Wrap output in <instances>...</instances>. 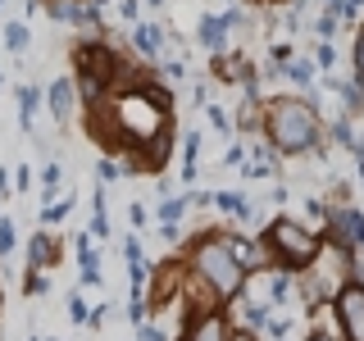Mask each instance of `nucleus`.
<instances>
[{
    "instance_id": "31",
    "label": "nucleus",
    "mask_w": 364,
    "mask_h": 341,
    "mask_svg": "<svg viewBox=\"0 0 364 341\" xmlns=\"http://www.w3.org/2000/svg\"><path fill=\"white\" fill-rule=\"evenodd\" d=\"M355 87H364V32L355 41Z\"/></svg>"
},
{
    "instance_id": "29",
    "label": "nucleus",
    "mask_w": 364,
    "mask_h": 341,
    "mask_svg": "<svg viewBox=\"0 0 364 341\" xmlns=\"http://www.w3.org/2000/svg\"><path fill=\"white\" fill-rule=\"evenodd\" d=\"M136 341H168V332H159L155 323H141L136 328Z\"/></svg>"
},
{
    "instance_id": "18",
    "label": "nucleus",
    "mask_w": 364,
    "mask_h": 341,
    "mask_svg": "<svg viewBox=\"0 0 364 341\" xmlns=\"http://www.w3.org/2000/svg\"><path fill=\"white\" fill-rule=\"evenodd\" d=\"M14 246H18V227H14V219H0V259L14 255Z\"/></svg>"
},
{
    "instance_id": "39",
    "label": "nucleus",
    "mask_w": 364,
    "mask_h": 341,
    "mask_svg": "<svg viewBox=\"0 0 364 341\" xmlns=\"http://www.w3.org/2000/svg\"><path fill=\"white\" fill-rule=\"evenodd\" d=\"M164 73H168V77H182V73H187V64H182V60H168Z\"/></svg>"
},
{
    "instance_id": "10",
    "label": "nucleus",
    "mask_w": 364,
    "mask_h": 341,
    "mask_svg": "<svg viewBox=\"0 0 364 341\" xmlns=\"http://www.w3.org/2000/svg\"><path fill=\"white\" fill-rule=\"evenodd\" d=\"M132 45H136V55H146V60H159V55H164V28H155V23H136V28H132Z\"/></svg>"
},
{
    "instance_id": "5",
    "label": "nucleus",
    "mask_w": 364,
    "mask_h": 341,
    "mask_svg": "<svg viewBox=\"0 0 364 341\" xmlns=\"http://www.w3.org/2000/svg\"><path fill=\"white\" fill-rule=\"evenodd\" d=\"M337 318L341 341H364V282H346L337 291Z\"/></svg>"
},
{
    "instance_id": "37",
    "label": "nucleus",
    "mask_w": 364,
    "mask_h": 341,
    "mask_svg": "<svg viewBox=\"0 0 364 341\" xmlns=\"http://www.w3.org/2000/svg\"><path fill=\"white\" fill-rule=\"evenodd\" d=\"M228 341H255V332L250 328H228Z\"/></svg>"
},
{
    "instance_id": "1",
    "label": "nucleus",
    "mask_w": 364,
    "mask_h": 341,
    "mask_svg": "<svg viewBox=\"0 0 364 341\" xmlns=\"http://www.w3.org/2000/svg\"><path fill=\"white\" fill-rule=\"evenodd\" d=\"M264 128H269L273 151L301 155V151H310V146L318 141L323 123H318V114H314L310 100H273L269 114H264Z\"/></svg>"
},
{
    "instance_id": "40",
    "label": "nucleus",
    "mask_w": 364,
    "mask_h": 341,
    "mask_svg": "<svg viewBox=\"0 0 364 341\" xmlns=\"http://www.w3.org/2000/svg\"><path fill=\"white\" fill-rule=\"evenodd\" d=\"M0 196H14V191H9V168H0Z\"/></svg>"
},
{
    "instance_id": "4",
    "label": "nucleus",
    "mask_w": 364,
    "mask_h": 341,
    "mask_svg": "<svg viewBox=\"0 0 364 341\" xmlns=\"http://www.w3.org/2000/svg\"><path fill=\"white\" fill-rule=\"evenodd\" d=\"M264 242H269V250L287 269H310L318 259V237L310 232V227H301L296 219H273L269 232H264Z\"/></svg>"
},
{
    "instance_id": "11",
    "label": "nucleus",
    "mask_w": 364,
    "mask_h": 341,
    "mask_svg": "<svg viewBox=\"0 0 364 341\" xmlns=\"http://www.w3.org/2000/svg\"><path fill=\"white\" fill-rule=\"evenodd\" d=\"M14 96H18V128L23 132H32V119H37V105H41V87H28V82H18L14 87Z\"/></svg>"
},
{
    "instance_id": "36",
    "label": "nucleus",
    "mask_w": 364,
    "mask_h": 341,
    "mask_svg": "<svg viewBox=\"0 0 364 341\" xmlns=\"http://www.w3.org/2000/svg\"><path fill=\"white\" fill-rule=\"evenodd\" d=\"M305 341H341V332H328V328H314Z\"/></svg>"
},
{
    "instance_id": "20",
    "label": "nucleus",
    "mask_w": 364,
    "mask_h": 341,
    "mask_svg": "<svg viewBox=\"0 0 364 341\" xmlns=\"http://www.w3.org/2000/svg\"><path fill=\"white\" fill-rule=\"evenodd\" d=\"M9 182H14L9 191H18V196H23V191H32V168H28V164H18L14 173H9Z\"/></svg>"
},
{
    "instance_id": "27",
    "label": "nucleus",
    "mask_w": 364,
    "mask_h": 341,
    "mask_svg": "<svg viewBox=\"0 0 364 341\" xmlns=\"http://www.w3.org/2000/svg\"><path fill=\"white\" fill-rule=\"evenodd\" d=\"M205 114H210V123H214V128H219V132H232V119H228V114H223L219 105H210Z\"/></svg>"
},
{
    "instance_id": "2",
    "label": "nucleus",
    "mask_w": 364,
    "mask_h": 341,
    "mask_svg": "<svg viewBox=\"0 0 364 341\" xmlns=\"http://www.w3.org/2000/svg\"><path fill=\"white\" fill-rule=\"evenodd\" d=\"M191 269L210 282V291L219 296V301H232L246 282V269L232 259V250H228L223 237H200V242L191 246Z\"/></svg>"
},
{
    "instance_id": "30",
    "label": "nucleus",
    "mask_w": 364,
    "mask_h": 341,
    "mask_svg": "<svg viewBox=\"0 0 364 341\" xmlns=\"http://www.w3.org/2000/svg\"><path fill=\"white\" fill-rule=\"evenodd\" d=\"M246 323L250 328H264L269 323V310H264V305H250V310H246Z\"/></svg>"
},
{
    "instance_id": "16",
    "label": "nucleus",
    "mask_w": 364,
    "mask_h": 341,
    "mask_svg": "<svg viewBox=\"0 0 364 341\" xmlns=\"http://www.w3.org/2000/svg\"><path fill=\"white\" fill-rule=\"evenodd\" d=\"M287 77L296 87H310L314 82V64L310 60H287Z\"/></svg>"
},
{
    "instance_id": "3",
    "label": "nucleus",
    "mask_w": 364,
    "mask_h": 341,
    "mask_svg": "<svg viewBox=\"0 0 364 341\" xmlns=\"http://www.w3.org/2000/svg\"><path fill=\"white\" fill-rule=\"evenodd\" d=\"M164 114H168V96L164 91H128L114 100V123L123 132H132V141H159L164 132Z\"/></svg>"
},
{
    "instance_id": "33",
    "label": "nucleus",
    "mask_w": 364,
    "mask_h": 341,
    "mask_svg": "<svg viewBox=\"0 0 364 341\" xmlns=\"http://www.w3.org/2000/svg\"><path fill=\"white\" fill-rule=\"evenodd\" d=\"M314 60H318V64H323V68H333V60H337V50H333V45H328V41H323V45H318V50H314Z\"/></svg>"
},
{
    "instance_id": "14",
    "label": "nucleus",
    "mask_w": 364,
    "mask_h": 341,
    "mask_svg": "<svg viewBox=\"0 0 364 341\" xmlns=\"http://www.w3.org/2000/svg\"><path fill=\"white\" fill-rule=\"evenodd\" d=\"M77 269H82V287H96L100 282V259L91 250V237H77Z\"/></svg>"
},
{
    "instance_id": "34",
    "label": "nucleus",
    "mask_w": 364,
    "mask_h": 341,
    "mask_svg": "<svg viewBox=\"0 0 364 341\" xmlns=\"http://www.w3.org/2000/svg\"><path fill=\"white\" fill-rule=\"evenodd\" d=\"M223 164H228V168H237V164H246V146H232V151H228V155H223Z\"/></svg>"
},
{
    "instance_id": "35",
    "label": "nucleus",
    "mask_w": 364,
    "mask_h": 341,
    "mask_svg": "<svg viewBox=\"0 0 364 341\" xmlns=\"http://www.w3.org/2000/svg\"><path fill=\"white\" fill-rule=\"evenodd\" d=\"M128 219H132V227H146V210H141V205H128Z\"/></svg>"
},
{
    "instance_id": "25",
    "label": "nucleus",
    "mask_w": 364,
    "mask_h": 341,
    "mask_svg": "<svg viewBox=\"0 0 364 341\" xmlns=\"http://www.w3.org/2000/svg\"><path fill=\"white\" fill-rule=\"evenodd\" d=\"M128 318H132L136 328L146 323V301H141V291H132V301H128Z\"/></svg>"
},
{
    "instance_id": "26",
    "label": "nucleus",
    "mask_w": 364,
    "mask_h": 341,
    "mask_svg": "<svg viewBox=\"0 0 364 341\" xmlns=\"http://www.w3.org/2000/svg\"><path fill=\"white\" fill-rule=\"evenodd\" d=\"M119 14L136 28V23H141V0H119Z\"/></svg>"
},
{
    "instance_id": "19",
    "label": "nucleus",
    "mask_w": 364,
    "mask_h": 341,
    "mask_svg": "<svg viewBox=\"0 0 364 341\" xmlns=\"http://www.w3.org/2000/svg\"><path fill=\"white\" fill-rule=\"evenodd\" d=\"M328 87L341 91V100H346L350 109H364V87H346V82H337V77H328Z\"/></svg>"
},
{
    "instance_id": "24",
    "label": "nucleus",
    "mask_w": 364,
    "mask_h": 341,
    "mask_svg": "<svg viewBox=\"0 0 364 341\" xmlns=\"http://www.w3.org/2000/svg\"><path fill=\"white\" fill-rule=\"evenodd\" d=\"M119 173H123V164H114V159H96V178L100 182H114Z\"/></svg>"
},
{
    "instance_id": "6",
    "label": "nucleus",
    "mask_w": 364,
    "mask_h": 341,
    "mask_svg": "<svg viewBox=\"0 0 364 341\" xmlns=\"http://www.w3.org/2000/svg\"><path fill=\"white\" fill-rule=\"evenodd\" d=\"M328 242L341 255H350L355 246H364V214L360 210H328Z\"/></svg>"
},
{
    "instance_id": "7",
    "label": "nucleus",
    "mask_w": 364,
    "mask_h": 341,
    "mask_svg": "<svg viewBox=\"0 0 364 341\" xmlns=\"http://www.w3.org/2000/svg\"><path fill=\"white\" fill-rule=\"evenodd\" d=\"M232 23H242V9H228L223 18H219V14H205V18H200V28H196L200 45H205V50H214V55H219L223 45H228V28H232Z\"/></svg>"
},
{
    "instance_id": "9",
    "label": "nucleus",
    "mask_w": 364,
    "mask_h": 341,
    "mask_svg": "<svg viewBox=\"0 0 364 341\" xmlns=\"http://www.w3.org/2000/svg\"><path fill=\"white\" fill-rule=\"evenodd\" d=\"M60 264V242L50 232H32L28 237V273H46Z\"/></svg>"
},
{
    "instance_id": "38",
    "label": "nucleus",
    "mask_w": 364,
    "mask_h": 341,
    "mask_svg": "<svg viewBox=\"0 0 364 341\" xmlns=\"http://www.w3.org/2000/svg\"><path fill=\"white\" fill-rule=\"evenodd\" d=\"M159 237H164V242H178L182 232H178V223H159Z\"/></svg>"
},
{
    "instance_id": "15",
    "label": "nucleus",
    "mask_w": 364,
    "mask_h": 341,
    "mask_svg": "<svg viewBox=\"0 0 364 341\" xmlns=\"http://www.w3.org/2000/svg\"><path fill=\"white\" fill-rule=\"evenodd\" d=\"M28 41H32V32H28V23H18V18H9V23H5V50H9V55H23V50H28Z\"/></svg>"
},
{
    "instance_id": "21",
    "label": "nucleus",
    "mask_w": 364,
    "mask_h": 341,
    "mask_svg": "<svg viewBox=\"0 0 364 341\" xmlns=\"http://www.w3.org/2000/svg\"><path fill=\"white\" fill-rule=\"evenodd\" d=\"M68 210H73V200H60V205H46V210H41V223H60V219H68Z\"/></svg>"
},
{
    "instance_id": "13",
    "label": "nucleus",
    "mask_w": 364,
    "mask_h": 341,
    "mask_svg": "<svg viewBox=\"0 0 364 341\" xmlns=\"http://www.w3.org/2000/svg\"><path fill=\"white\" fill-rule=\"evenodd\" d=\"M187 341H228V323H223L219 314H205V318H196V323H191Z\"/></svg>"
},
{
    "instance_id": "42",
    "label": "nucleus",
    "mask_w": 364,
    "mask_h": 341,
    "mask_svg": "<svg viewBox=\"0 0 364 341\" xmlns=\"http://www.w3.org/2000/svg\"><path fill=\"white\" fill-rule=\"evenodd\" d=\"M151 5H164V0H151Z\"/></svg>"
},
{
    "instance_id": "41",
    "label": "nucleus",
    "mask_w": 364,
    "mask_h": 341,
    "mask_svg": "<svg viewBox=\"0 0 364 341\" xmlns=\"http://www.w3.org/2000/svg\"><path fill=\"white\" fill-rule=\"evenodd\" d=\"M0 14H5V0H0Z\"/></svg>"
},
{
    "instance_id": "23",
    "label": "nucleus",
    "mask_w": 364,
    "mask_h": 341,
    "mask_svg": "<svg viewBox=\"0 0 364 341\" xmlns=\"http://www.w3.org/2000/svg\"><path fill=\"white\" fill-rule=\"evenodd\" d=\"M46 287H50L46 273H28V278H23V291H28V296H46Z\"/></svg>"
},
{
    "instance_id": "8",
    "label": "nucleus",
    "mask_w": 364,
    "mask_h": 341,
    "mask_svg": "<svg viewBox=\"0 0 364 341\" xmlns=\"http://www.w3.org/2000/svg\"><path fill=\"white\" fill-rule=\"evenodd\" d=\"M41 96H46V105H50V114H55L60 123L73 119V109H77V87H73V77H55V82L46 87Z\"/></svg>"
},
{
    "instance_id": "28",
    "label": "nucleus",
    "mask_w": 364,
    "mask_h": 341,
    "mask_svg": "<svg viewBox=\"0 0 364 341\" xmlns=\"http://www.w3.org/2000/svg\"><path fill=\"white\" fill-rule=\"evenodd\" d=\"M287 287H291L287 273H278V278H273V296H269V301H273V305H282V301H287Z\"/></svg>"
},
{
    "instance_id": "44",
    "label": "nucleus",
    "mask_w": 364,
    "mask_h": 341,
    "mask_svg": "<svg viewBox=\"0 0 364 341\" xmlns=\"http://www.w3.org/2000/svg\"><path fill=\"white\" fill-rule=\"evenodd\" d=\"M328 5H333V0H328Z\"/></svg>"
},
{
    "instance_id": "17",
    "label": "nucleus",
    "mask_w": 364,
    "mask_h": 341,
    "mask_svg": "<svg viewBox=\"0 0 364 341\" xmlns=\"http://www.w3.org/2000/svg\"><path fill=\"white\" fill-rule=\"evenodd\" d=\"M210 200L219 205V210H228V214H242V219L250 214V205H246L242 196H237V191H219V196H210Z\"/></svg>"
},
{
    "instance_id": "43",
    "label": "nucleus",
    "mask_w": 364,
    "mask_h": 341,
    "mask_svg": "<svg viewBox=\"0 0 364 341\" xmlns=\"http://www.w3.org/2000/svg\"><path fill=\"white\" fill-rule=\"evenodd\" d=\"M32 341H41V337H32Z\"/></svg>"
},
{
    "instance_id": "22",
    "label": "nucleus",
    "mask_w": 364,
    "mask_h": 341,
    "mask_svg": "<svg viewBox=\"0 0 364 341\" xmlns=\"http://www.w3.org/2000/svg\"><path fill=\"white\" fill-rule=\"evenodd\" d=\"M68 318H73V323H87V318H91V310H87V301H82V296H68Z\"/></svg>"
},
{
    "instance_id": "12",
    "label": "nucleus",
    "mask_w": 364,
    "mask_h": 341,
    "mask_svg": "<svg viewBox=\"0 0 364 341\" xmlns=\"http://www.w3.org/2000/svg\"><path fill=\"white\" fill-rule=\"evenodd\" d=\"M123 255H128V282H132V291H141V282H146V255H141V242H136V237H128V242H123Z\"/></svg>"
},
{
    "instance_id": "32",
    "label": "nucleus",
    "mask_w": 364,
    "mask_h": 341,
    "mask_svg": "<svg viewBox=\"0 0 364 341\" xmlns=\"http://www.w3.org/2000/svg\"><path fill=\"white\" fill-rule=\"evenodd\" d=\"M318 32H323V37H328V41H333V32H337V14H333V9H328V14H323V18H318Z\"/></svg>"
}]
</instances>
